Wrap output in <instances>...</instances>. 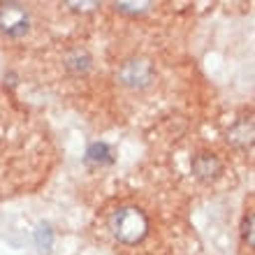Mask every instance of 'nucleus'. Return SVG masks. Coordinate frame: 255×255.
<instances>
[{
    "mask_svg": "<svg viewBox=\"0 0 255 255\" xmlns=\"http://www.w3.org/2000/svg\"><path fill=\"white\" fill-rule=\"evenodd\" d=\"M109 230L116 242L132 246L148 235V216L139 207H121L109 218Z\"/></svg>",
    "mask_w": 255,
    "mask_h": 255,
    "instance_id": "f257e3e1",
    "label": "nucleus"
},
{
    "mask_svg": "<svg viewBox=\"0 0 255 255\" xmlns=\"http://www.w3.org/2000/svg\"><path fill=\"white\" fill-rule=\"evenodd\" d=\"M30 30V12L21 2H0V33L23 37Z\"/></svg>",
    "mask_w": 255,
    "mask_h": 255,
    "instance_id": "f03ea898",
    "label": "nucleus"
},
{
    "mask_svg": "<svg viewBox=\"0 0 255 255\" xmlns=\"http://www.w3.org/2000/svg\"><path fill=\"white\" fill-rule=\"evenodd\" d=\"M119 81L128 88H144L153 79V65L146 58H130L119 70Z\"/></svg>",
    "mask_w": 255,
    "mask_h": 255,
    "instance_id": "7ed1b4c3",
    "label": "nucleus"
},
{
    "mask_svg": "<svg viewBox=\"0 0 255 255\" xmlns=\"http://www.w3.org/2000/svg\"><path fill=\"white\" fill-rule=\"evenodd\" d=\"M223 172V162L214 153H197L193 158V174L200 181H211Z\"/></svg>",
    "mask_w": 255,
    "mask_h": 255,
    "instance_id": "20e7f679",
    "label": "nucleus"
},
{
    "mask_svg": "<svg viewBox=\"0 0 255 255\" xmlns=\"http://www.w3.org/2000/svg\"><path fill=\"white\" fill-rule=\"evenodd\" d=\"M228 141L235 144V146H251L253 144V121L251 119H242L239 123L232 126V130L228 132Z\"/></svg>",
    "mask_w": 255,
    "mask_h": 255,
    "instance_id": "39448f33",
    "label": "nucleus"
},
{
    "mask_svg": "<svg viewBox=\"0 0 255 255\" xmlns=\"http://www.w3.org/2000/svg\"><path fill=\"white\" fill-rule=\"evenodd\" d=\"M114 160L112 158V148L105 144V141H95L91 144L86 151V162H95V165H109Z\"/></svg>",
    "mask_w": 255,
    "mask_h": 255,
    "instance_id": "423d86ee",
    "label": "nucleus"
},
{
    "mask_svg": "<svg viewBox=\"0 0 255 255\" xmlns=\"http://www.w3.org/2000/svg\"><path fill=\"white\" fill-rule=\"evenodd\" d=\"M35 244H37V249L40 253H51L54 249V230L49 223H40L37 230H35Z\"/></svg>",
    "mask_w": 255,
    "mask_h": 255,
    "instance_id": "0eeeda50",
    "label": "nucleus"
},
{
    "mask_svg": "<svg viewBox=\"0 0 255 255\" xmlns=\"http://www.w3.org/2000/svg\"><path fill=\"white\" fill-rule=\"evenodd\" d=\"M65 67L72 70V72H86L91 67V56L86 51H81V49H74L65 56Z\"/></svg>",
    "mask_w": 255,
    "mask_h": 255,
    "instance_id": "6e6552de",
    "label": "nucleus"
},
{
    "mask_svg": "<svg viewBox=\"0 0 255 255\" xmlns=\"http://www.w3.org/2000/svg\"><path fill=\"white\" fill-rule=\"evenodd\" d=\"M114 7L123 14H141L151 7V2H116Z\"/></svg>",
    "mask_w": 255,
    "mask_h": 255,
    "instance_id": "1a4fd4ad",
    "label": "nucleus"
},
{
    "mask_svg": "<svg viewBox=\"0 0 255 255\" xmlns=\"http://www.w3.org/2000/svg\"><path fill=\"white\" fill-rule=\"evenodd\" d=\"M242 235L249 242V246H253V214L244 216V225H242Z\"/></svg>",
    "mask_w": 255,
    "mask_h": 255,
    "instance_id": "9d476101",
    "label": "nucleus"
}]
</instances>
